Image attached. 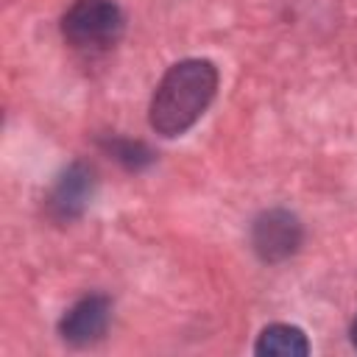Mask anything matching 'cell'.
Listing matches in <instances>:
<instances>
[{"instance_id":"6da1fadb","label":"cell","mask_w":357,"mask_h":357,"mask_svg":"<svg viewBox=\"0 0 357 357\" xmlns=\"http://www.w3.org/2000/svg\"><path fill=\"white\" fill-rule=\"evenodd\" d=\"M218 89V70L206 59H184L173 64L153 98H151V126L162 137H178L195 126L206 112Z\"/></svg>"},{"instance_id":"7a4b0ae2","label":"cell","mask_w":357,"mask_h":357,"mask_svg":"<svg viewBox=\"0 0 357 357\" xmlns=\"http://www.w3.org/2000/svg\"><path fill=\"white\" fill-rule=\"evenodd\" d=\"M64 39L81 50H106L123 33V11L114 0H75L61 20Z\"/></svg>"},{"instance_id":"3957f363","label":"cell","mask_w":357,"mask_h":357,"mask_svg":"<svg viewBox=\"0 0 357 357\" xmlns=\"http://www.w3.org/2000/svg\"><path fill=\"white\" fill-rule=\"evenodd\" d=\"M109 324V301L103 296H86L67 310L61 318V337L70 343H92L106 332Z\"/></svg>"},{"instance_id":"277c9868","label":"cell","mask_w":357,"mask_h":357,"mask_svg":"<svg viewBox=\"0 0 357 357\" xmlns=\"http://www.w3.org/2000/svg\"><path fill=\"white\" fill-rule=\"evenodd\" d=\"M254 245L265 259H282L298 245V223L284 212H268L254 226Z\"/></svg>"},{"instance_id":"5b68a950","label":"cell","mask_w":357,"mask_h":357,"mask_svg":"<svg viewBox=\"0 0 357 357\" xmlns=\"http://www.w3.org/2000/svg\"><path fill=\"white\" fill-rule=\"evenodd\" d=\"M254 351L268 354V357H304L310 351V343H307V335L298 326L271 324V326L262 329Z\"/></svg>"},{"instance_id":"8992f818","label":"cell","mask_w":357,"mask_h":357,"mask_svg":"<svg viewBox=\"0 0 357 357\" xmlns=\"http://www.w3.org/2000/svg\"><path fill=\"white\" fill-rule=\"evenodd\" d=\"M84 201H86V173H81L75 167L61 178V184L53 195V206H59L61 215H73L84 206Z\"/></svg>"},{"instance_id":"52a82bcc","label":"cell","mask_w":357,"mask_h":357,"mask_svg":"<svg viewBox=\"0 0 357 357\" xmlns=\"http://www.w3.org/2000/svg\"><path fill=\"white\" fill-rule=\"evenodd\" d=\"M351 343L357 346V318H354V324H351Z\"/></svg>"}]
</instances>
